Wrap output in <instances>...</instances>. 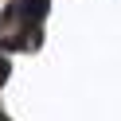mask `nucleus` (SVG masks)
I'll return each instance as SVG.
<instances>
[{
  "label": "nucleus",
  "mask_w": 121,
  "mask_h": 121,
  "mask_svg": "<svg viewBox=\"0 0 121 121\" xmlns=\"http://www.w3.org/2000/svg\"><path fill=\"white\" fill-rule=\"evenodd\" d=\"M51 0H20V8H12V16H24V24H39L47 16Z\"/></svg>",
  "instance_id": "1"
},
{
  "label": "nucleus",
  "mask_w": 121,
  "mask_h": 121,
  "mask_svg": "<svg viewBox=\"0 0 121 121\" xmlns=\"http://www.w3.org/2000/svg\"><path fill=\"white\" fill-rule=\"evenodd\" d=\"M8 70H12V66H8V59H0V82L8 78Z\"/></svg>",
  "instance_id": "2"
},
{
  "label": "nucleus",
  "mask_w": 121,
  "mask_h": 121,
  "mask_svg": "<svg viewBox=\"0 0 121 121\" xmlns=\"http://www.w3.org/2000/svg\"><path fill=\"white\" fill-rule=\"evenodd\" d=\"M0 121H4V113H0Z\"/></svg>",
  "instance_id": "3"
}]
</instances>
